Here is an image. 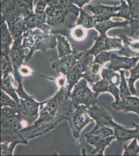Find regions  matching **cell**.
<instances>
[{
  "mask_svg": "<svg viewBox=\"0 0 139 156\" xmlns=\"http://www.w3.org/2000/svg\"><path fill=\"white\" fill-rule=\"evenodd\" d=\"M113 129L117 142L119 144H123L125 142L131 139L137 138L139 137V130L137 128L135 129H129L118 124Z\"/></svg>",
  "mask_w": 139,
  "mask_h": 156,
  "instance_id": "cell-17",
  "label": "cell"
},
{
  "mask_svg": "<svg viewBox=\"0 0 139 156\" xmlns=\"http://www.w3.org/2000/svg\"><path fill=\"white\" fill-rule=\"evenodd\" d=\"M94 58L93 55L88 54L86 51L85 53L79 58L73 68L79 73H84L88 70L92 65Z\"/></svg>",
  "mask_w": 139,
  "mask_h": 156,
  "instance_id": "cell-27",
  "label": "cell"
},
{
  "mask_svg": "<svg viewBox=\"0 0 139 156\" xmlns=\"http://www.w3.org/2000/svg\"><path fill=\"white\" fill-rule=\"evenodd\" d=\"M46 23H47V20L45 13L43 15H39L34 12L27 18L25 30L40 28L42 25Z\"/></svg>",
  "mask_w": 139,
  "mask_h": 156,
  "instance_id": "cell-23",
  "label": "cell"
},
{
  "mask_svg": "<svg viewBox=\"0 0 139 156\" xmlns=\"http://www.w3.org/2000/svg\"><path fill=\"white\" fill-rule=\"evenodd\" d=\"M121 5L110 6L100 4H90L87 6V10L94 15L98 23L106 21L112 17H120L129 20L130 18V9L125 0H120Z\"/></svg>",
  "mask_w": 139,
  "mask_h": 156,
  "instance_id": "cell-6",
  "label": "cell"
},
{
  "mask_svg": "<svg viewBox=\"0 0 139 156\" xmlns=\"http://www.w3.org/2000/svg\"><path fill=\"white\" fill-rule=\"evenodd\" d=\"M100 74H93L89 70L83 73V78L88 82L89 85H92L101 79Z\"/></svg>",
  "mask_w": 139,
  "mask_h": 156,
  "instance_id": "cell-40",
  "label": "cell"
},
{
  "mask_svg": "<svg viewBox=\"0 0 139 156\" xmlns=\"http://www.w3.org/2000/svg\"><path fill=\"white\" fill-rule=\"evenodd\" d=\"M46 1H47L48 2V1H50V0H46Z\"/></svg>",
  "mask_w": 139,
  "mask_h": 156,
  "instance_id": "cell-49",
  "label": "cell"
},
{
  "mask_svg": "<svg viewBox=\"0 0 139 156\" xmlns=\"http://www.w3.org/2000/svg\"><path fill=\"white\" fill-rule=\"evenodd\" d=\"M74 110L71 112L67 117L73 135L75 138H78L82 131L93 119L88 112V108L85 105H77Z\"/></svg>",
  "mask_w": 139,
  "mask_h": 156,
  "instance_id": "cell-9",
  "label": "cell"
},
{
  "mask_svg": "<svg viewBox=\"0 0 139 156\" xmlns=\"http://www.w3.org/2000/svg\"><path fill=\"white\" fill-rule=\"evenodd\" d=\"M30 126L19 105L16 107H3L1 109V143L17 142L27 145L26 140L20 132Z\"/></svg>",
  "mask_w": 139,
  "mask_h": 156,
  "instance_id": "cell-4",
  "label": "cell"
},
{
  "mask_svg": "<svg viewBox=\"0 0 139 156\" xmlns=\"http://www.w3.org/2000/svg\"><path fill=\"white\" fill-rule=\"evenodd\" d=\"M23 40V37L22 35L14 40L9 53L14 68L13 76L17 85L18 84L23 83V76L20 73L19 69L22 65L26 64L25 59L26 57V55L25 54V48L22 45Z\"/></svg>",
  "mask_w": 139,
  "mask_h": 156,
  "instance_id": "cell-10",
  "label": "cell"
},
{
  "mask_svg": "<svg viewBox=\"0 0 139 156\" xmlns=\"http://www.w3.org/2000/svg\"><path fill=\"white\" fill-rule=\"evenodd\" d=\"M137 138H134L128 145L123 147V156H136L139 153V145L137 144Z\"/></svg>",
  "mask_w": 139,
  "mask_h": 156,
  "instance_id": "cell-35",
  "label": "cell"
},
{
  "mask_svg": "<svg viewBox=\"0 0 139 156\" xmlns=\"http://www.w3.org/2000/svg\"><path fill=\"white\" fill-rule=\"evenodd\" d=\"M97 23L94 15L91 16L85 12L82 9H81L79 17L76 21V25L81 26L88 29L95 28Z\"/></svg>",
  "mask_w": 139,
  "mask_h": 156,
  "instance_id": "cell-26",
  "label": "cell"
},
{
  "mask_svg": "<svg viewBox=\"0 0 139 156\" xmlns=\"http://www.w3.org/2000/svg\"><path fill=\"white\" fill-rule=\"evenodd\" d=\"M87 143L93 146L95 149L90 153L91 154H96L97 156H104V150L107 146H109L112 140L116 139L114 135L106 137H102L92 134L85 135Z\"/></svg>",
  "mask_w": 139,
  "mask_h": 156,
  "instance_id": "cell-14",
  "label": "cell"
},
{
  "mask_svg": "<svg viewBox=\"0 0 139 156\" xmlns=\"http://www.w3.org/2000/svg\"><path fill=\"white\" fill-rule=\"evenodd\" d=\"M74 109L71 100L67 96L65 85L60 87L56 93L40 107L39 118L36 122L20 133L27 140L44 134L62 121L67 120L68 115Z\"/></svg>",
  "mask_w": 139,
  "mask_h": 156,
  "instance_id": "cell-1",
  "label": "cell"
},
{
  "mask_svg": "<svg viewBox=\"0 0 139 156\" xmlns=\"http://www.w3.org/2000/svg\"><path fill=\"white\" fill-rule=\"evenodd\" d=\"M81 9L66 0H50L45 14L51 34L70 37L71 29L76 25Z\"/></svg>",
  "mask_w": 139,
  "mask_h": 156,
  "instance_id": "cell-2",
  "label": "cell"
},
{
  "mask_svg": "<svg viewBox=\"0 0 139 156\" xmlns=\"http://www.w3.org/2000/svg\"><path fill=\"white\" fill-rule=\"evenodd\" d=\"M69 3L72 4L76 5L79 9H82L83 6L90 2L92 0H66Z\"/></svg>",
  "mask_w": 139,
  "mask_h": 156,
  "instance_id": "cell-43",
  "label": "cell"
},
{
  "mask_svg": "<svg viewBox=\"0 0 139 156\" xmlns=\"http://www.w3.org/2000/svg\"><path fill=\"white\" fill-rule=\"evenodd\" d=\"M23 37V47L30 50L25 58V64L31 59L35 51H41L45 53L48 49L55 48L57 45V35L44 32L40 28L25 30Z\"/></svg>",
  "mask_w": 139,
  "mask_h": 156,
  "instance_id": "cell-5",
  "label": "cell"
},
{
  "mask_svg": "<svg viewBox=\"0 0 139 156\" xmlns=\"http://www.w3.org/2000/svg\"><path fill=\"white\" fill-rule=\"evenodd\" d=\"M115 110L126 113L134 112L139 115V98L137 96H128L120 99L116 104H112Z\"/></svg>",
  "mask_w": 139,
  "mask_h": 156,
  "instance_id": "cell-16",
  "label": "cell"
},
{
  "mask_svg": "<svg viewBox=\"0 0 139 156\" xmlns=\"http://www.w3.org/2000/svg\"><path fill=\"white\" fill-rule=\"evenodd\" d=\"M87 36V30L84 27L79 25H76L70 32V37L76 41H83Z\"/></svg>",
  "mask_w": 139,
  "mask_h": 156,
  "instance_id": "cell-31",
  "label": "cell"
},
{
  "mask_svg": "<svg viewBox=\"0 0 139 156\" xmlns=\"http://www.w3.org/2000/svg\"><path fill=\"white\" fill-rule=\"evenodd\" d=\"M17 142L1 143V156H12Z\"/></svg>",
  "mask_w": 139,
  "mask_h": 156,
  "instance_id": "cell-37",
  "label": "cell"
},
{
  "mask_svg": "<svg viewBox=\"0 0 139 156\" xmlns=\"http://www.w3.org/2000/svg\"><path fill=\"white\" fill-rule=\"evenodd\" d=\"M129 25V21L126 20L123 21H113L111 20L106 21L98 23L96 25V30L98 31L100 34L106 35L108 30L114 28H128Z\"/></svg>",
  "mask_w": 139,
  "mask_h": 156,
  "instance_id": "cell-21",
  "label": "cell"
},
{
  "mask_svg": "<svg viewBox=\"0 0 139 156\" xmlns=\"http://www.w3.org/2000/svg\"><path fill=\"white\" fill-rule=\"evenodd\" d=\"M19 73L22 76H28L29 75H31L33 73L31 69L27 66H25V65H23L20 68Z\"/></svg>",
  "mask_w": 139,
  "mask_h": 156,
  "instance_id": "cell-44",
  "label": "cell"
},
{
  "mask_svg": "<svg viewBox=\"0 0 139 156\" xmlns=\"http://www.w3.org/2000/svg\"><path fill=\"white\" fill-rule=\"evenodd\" d=\"M1 107L6 106L16 107L19 105L12 97L2 90L1 91Z\"/></svg>",
  "mask_w": 139,
  "mask_h": 156,
  "instance_id": "cell-38",
  "label": "cell"
},
{
  "mask_svg": "<svg viewBox=\"0 0 139 156\" xmlns=\"http://www.w3.org/2000/svg\"><path fill=\"white\" fill-rule=\"evenodd\" d=\"M130 76L129 78H126V80L128 82L131 94L133 95L137 96V91L134 87V83L139 79V61L134 67L130 70Z\"/></svg>",
  "mask_w": 139,
  "mask_h": 156,
  "instance_id": "cell-30",
  "label": "cell"
},
{
  "mask_svg": "<svg viewBox=\"0 0 139 156\" xmlns=\"http://www.w3.org/2000/svg\"><path fill=\"white\" fill-rule=\"evenodd\" d=\"M134 36H137V37H139V30H137V31L136 32Z\"/></svg>",
  "mask_w": 139,
  "mask_h": 156,
  "instance_id": "cell-47",
  "label": "cell"
},
{
  "mask_svg": "<svg viewBox=\"0 0 139 156\" xmlns=\"http://www.w3.org/2000/svg\"><path fill=\"white\" fill-rule=\"evenodd\" d=\"M120 97L121 99H123L125 98H127L128 96H131V92L129 87H128V84L127 83L126 78H125V70H120Z\"/></svg>",
  "mask_w": 139,
  "mask_h": 156,
  "instance_id": "cell-32",
  "label": "cell"
},
{
  "mask_svg": "<svg viewBox=\"0 0 139 156\" xmlns=\"http://www.w3.org/2000/svg\"><path fill=\"white\" fill-rule=\"evenodd\" d=\"M112 51H103L95 57L93 60V63H97L100 64L102 66L104 64L108 62H110L111 60V54Z\"/></svg>",
  "mask_w": 139,
  "mask_h": 156,
  "instance_id": "cell-39",
  "label": "cell"
},
{
  "mask_svg": "<svg viewBox=\"0 0 139 156\" xmlns=\"http://www.w3.org/2000/svg\"><path fill=\"white\" fill-rule=\"evenodd\" d=\"M130 9V18L129 26L130 33L129 36L133 37L139 30V2L132 0H126Z\"/></svg>",
  "mask_w": 139,
  "mask_h": 156,
  "instance_id": "cell-19",
  "label": "cell"
},
{
  "mask_svg": "<svg viewBox=\"0 0 139 156\" xmlns=\"http://www.w3.org/2000/svg\"><path fill=\"white\" fill-rule=\"evenodd\" d=\"M86 52L74 51L72 54L67 55L53 62L51 67L57 73L65 76L74 67L79 58Z\"/></svg>",
  "mask_w": 139,
  "mask_h": 156,
  "instance_id": "cell-12",
  "label": "cell"
},
{
  "mask_svg": "<svg viewBox=\"0 0 139 156\" xmlns=\"http://www.w3.org/2000/svg\"><path fill=\"white\" fill-rule=\"evenodd\" d=\"M139 61V56L136 57H121L117 55L115 51H112L110 64L108 69L113 71H119L121 69L130 70L137 65Z\"/></svg>",
  "mask_w": 139,
  "mask_h": 156,
  "instance_id": "cell-13",
  "label": "cell"
},
{
  "mask_svg": "<svg viewBox=\"0 0 139 156\" xmlns=\"http://www.w3.org/2000/svg\"><path fill=\"white\" fill-rule=\"evenodd\" d=\"M34 0H2L1 20L6 22L13 40L23 35L27 18L33 14Z\"/></svg>",
  "mask_w": 139,
  "mask_h": 156,
  "instance_id": "cell-3",
  "label": "cell"
},
{
  "mask_svg": "<svg viewBox=\"0 0 139 156\" xmlns=\"http://www.w3.org/2000/svg\"><path fill=\"white\" fill-rule=\"evenodd\" d=\"M9 74H14V68L9 54H1V77Z\"/></svg>",
  "mask_w": 139,
  "mask_h": 156,
  "instance_id": "cell-29",
  "label": "cell"
},
{
  "mask_svg": "<svg viewBox=\"0 0 139 156\" xmlns=\"http://www.w3.org/2000/svg\"><path fill=\"white\" fill-rule=\"evenodd\" d=\"M13 75L9 74L1 77V90L6 93L8 95L12 97L15 101L20 104L19 97L16 92V87L15 83L14 77Z\"/></svg>",
  "mask_w": 139,
  "mask_h": 156,
  "instance_id": "cell-18",
  "label": "cell"
},
{
  "mask_svg": "<svg viewBox=\"0 0 139 156\" xmlns=\"http://www.w3.org/2000/svg\"><path fill=\"white\" fill-rule=\"evenodd\" d=\"M66 85L67 88V96L69 98L72 90L74 88V86L77 84L78 82L83 78V73H79L73 68L66 76Z\"/></svg>",
  "mask_w": 139,
  "mask_h": 156,
  "instance_id": "cell-24",
  "label": "cell"
},
{
  "mask_svg": "<svg viewBox=\"0 0 139 156\" xmlns=\"http://www.w3.org/2000/svg\"><path fill=\"white\" fill-rule=\"evenodd\" d=\"M119 37L122 39L123 45V48L116 51L119 55L126 57H136L139 56V42L134 41L124 34H120Z\"/></svg>",
  "mask_w": 139,
  "mask_h": 156,
  "instance_id": "cell-15",
  "label": "cell"
},
{
  "mask_svg": "<svg viewBox=\"0 0 139 156\" xmlns=\"http://www.w3.org/2000/svg\"><path fill=\"white\" fill-rule=\"evenodd\" d=\"M134 1H136V2H139V0H132Z\"/></svg>",
  "mask_w": 139,
  "mask_h": 156,
  "instance_id": "cell-48",
  "label": "cell"
},
{
  "mask_svg": "<svg viewBox=\"0 0 139 156\" xmlns=\"http://www.w3.org/2000/svg\"><path fill=\"white\" fill-rule=\"evenodd\" d=\"M101 76L103 79L106 80L109 84L116 86L120 85L121 80L120 75L116 73V71L108 68H102Z\"/></svg>",
  "mask_w": 139,
  "mask_h": 156,
  "instance_id": "cell-28",
  "label": "cell"
},
{
  "mask_svg": "<svg viewBox=\"0 0 139 156\" xmlns=\"http://www.w3.org/2000/svg\"><path fill=\"white\" fill-rule=\"evenodd\" d=\"M86 134L97 135L102 137H106L114 135V132L112 128L109 127H100L95 126L93 128V129Z\"/></svg>",
  "mask_w": 139,
  "mask_h": 156,
  "instance_id": "cell-33",
  "label": "cell"
},
{
  "mask_svg": "<svg viewBox=\"0 0 139 156\" xmlns=\"http://www.w3.org/2000/svg\"><path fill=\"white\" fill-rule=\"evenodd\" d=\"M48 2L46 0H39L35 4L34 13L39 15L45 14L46 7L47 6Z\"/></svg>",
  "mask_w": 139,
  "mask_h": 156,
  "instance_id": "cell-41",
  "label": "cell"
},
{
  "mask_svg": "<svg viewBox=\"0 0 139 156\" xmlns=\"http://www.w3.org/2000/svg\"><path fill=\"white\" fill-rule=\"evenodd\" d=\"M107 37V35L99 34V36L95 37L94 44L89 50H87V53L95 57L102 51H107L105 44V41Z\"/></svg>",
  "mask_w": 139,
  "mask_h": 156,
  "instance_id": "cell-25",
  "label": "cell"
},
{
  "mask_svg": "<svg viewBox=\"0 0 139 156\" xmlns=\"http://www.w3.org/2000/svg\"><path fill=\"white\" fill-rule=\"evenodd\" d=\"M1 54H9L13 39L7 23L4 20H1Z\"/></svg>",
  "mask_w": 139,
  "mask_h": 156,
  "instance_id": "cell-20",
  "label": "cell"
},
{
  "mask_svg": "<svg viewBox=\"0 0 139 156\" xmlns=\"http://www.w3.org/2000/svg\"><path fill=\"white\" fill-rule=\"evenodd\" d=\"M107 51L122 49L123 47V41L120 37H107L105 41Z\"/></svg>",
  "mask_w": 139,
  "mask_h": 156,
  "instance_id": "cell-34",
  "label": "cell"
},
{
  "mask_svg": "<svg viewBox=\"0 0 139 156\" xmlns=\"http://www.w3.org/2000/svg\"><path fill=\"white\" fill-rule=\"evenodd\" d=\"M108 92L110 93L114 97L115 101L112 103V104H116L119 103L121 98L120 97V89L117 87V86L109 84Z\"/></svg>",
  "mask_w": 139,
  "mask_h": 156,
  "instance_id": "cell-42",
  "label": "cell"
},
{
  "mask_svg": "<svg viewBox=\"0 0 139 156\" xmlns=\"http://www.w3.org/2000/svg\"><path fill=\"white\" fill-rule=\"evenodd\" d=\"M88 112L90 117L95 121L97 126L113 129L118 124L114 121L113 116L109 112L96 104L88 107Z\"/></svg>",
  "mask_w": 139,
  "mask_h": 156,
  "instance_id": "cell-11",
  "label": "cell"
},
{
  "mask_svg": "<svg viewBox=\"0 0 139 156\" xmlns=\"http://www.w3.org/2000/svg\"><path fill=\"white\" fill-rule=\"evenodd\" d=\"M103 66L97 63H93L90 67L89 68V70L93 74H99L101 69Z\"/></svg>",
  "mask_w": 139,
  "mask_h": 156,
  "instance_id": "cell-45",
  "label": "cell"
},
{
  "mask_svg": "<svg viewBox=\"0 0 139 156\" xmlns=\"http://www.w3.org/2000/svg\"><path fill=\"white\" fill-rule=\"evenodd\" d=\"M88 84L86 80L82 78L74 86L69 97L74 107L77 105H83L88 108L97 104L98 96Z\"/></svg>",
  "mask_w": 139,
  "mask_h": 156,
  "instance_id": "cell-8",
  "label": "cell"
},
{
  "mask_svg": "<svg viewBox=\"0 0 139 156\" xmlns=\"http://www.w3.org/2000/svg\"><path fill=\"white\" fill-rule=\"evenodd\" d=\"M109 84L104 79H101L95 83L90 85L92 90L95 93L97 96L102 93L108 92Z\"/></svg>",
  "mask_w": 139,
  "mask_h": 156,
  "instance_id": "cell-36",
  "label": "cell"
},
{
  "mask_svg": "<svg viewBox=\"0 0 139 156\" xmlns=\"http://www.w3.org/2000/svg\"><path fill=\"white\" fill-rule=\"evenodd\" d=\"M16 92L19 97L21 110L28 121L30 126H31L39 118L40 107L47 103V100L42 102L36 101L33 96L26 93L23 89V83L18 84Z\"/></svg>",
  "mask_w": 139,
  "mask_h": 156,
  "instance_id": "cell-7",
  "label": "cell"
},
{
  "mask_svg": "<svg viewBox=\"0 0 139 156\" xmlns=\"http://www.w3.org/2000/svg\"><path fill=\"white\" fill-rule=\"evenodd\" d=\"M132 124H133V126H134L135 127V128H137V129H138L139 132V124H136V123H133ZM137 140H138V141H139V137H138V138H137Z\"/></svg>",
  "mask_w": 139,
  "mask_h": 156,
  "instance_id": "cell-46",
  "label": "cell"
},
{
  "mask_svg": "<svg viewBox=\"0 0 139 156\" xmlns=\"http://www.w3.org/2000/svg\"><path fill=\"white\" fill-rule=\"evenodd\" d=\"M57 40L58 58H60L73 53L74 51L72 50L70 44L69 43L68 40L66 39L65 36L61 34L57 35Z\"/></svg>",
  "mask_w": 139,
  "mask_h": 156,
  "instance_id": "cell-22",
  "label": "cell"
}]
</instances>
